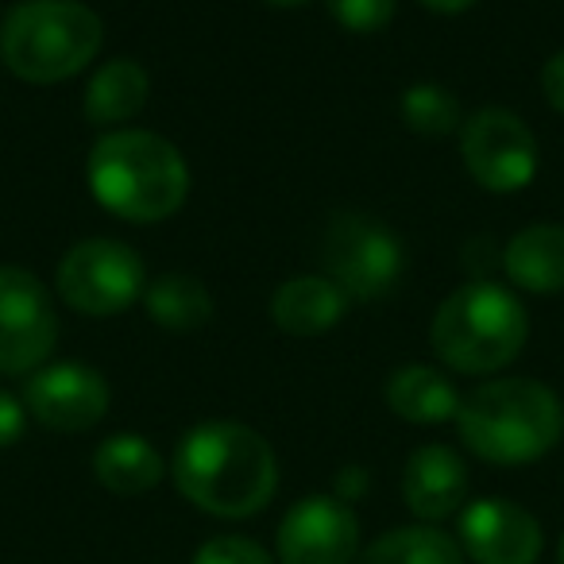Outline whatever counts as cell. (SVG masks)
I'll use <instances>...</instances> for the list:
<instances>
[{
	"instance_id": "16",
	"label": "cell",
	"mask_w": 564,
	"mask_h": 564,
	"mask_svg": "<svg viewBox=\"0 0 564 564\" xmlns=\"http://www.w3.org/2000/svg\"><path fill=\"white\" fill-rule=\"evenodd\" d=\"M502 271L518 291L556 294L564 291V225L518 228L502 248Z\"/></svg>"
},
{
	"instance_id": "20",
	"label": "cell",
	"mask_w": 564,
	"mask_h": 564,
	"mask_svg": "<svg viewBox=\"0 0 564 564\" xmlns=\"http://www.w3.org/2000/svg\"><path fill=\"white\" fill-rule=\"evenodd\" d=\"M356 564H468L456 538H448L441 525H394L368 549H360Z\"/></svg>"
},
{
	"instance_id": "1",
	"label": "cell",
	"mask_w": 564,
	"mask_h": 564,
	"mask_svg": "<svg viewBox=\"0 0 564 564\" xmlns=\"http://www.w3.org/2000/svg\"><path fill=\"white\" fill-rule=\"evenodd\" d=\"M174 487L213 518H251L279 491L271 441L243 422H202L182 433L171 460Z\"/></svg>"
},
{
	"instance_id": "28",
	"label": "cell",
	"mask_w": 564,
	"mask_h": 564,
	"mask_svg": "<svg viewBox=\"0 0 564 564\" xmlns=\"http://www.w3.org/2000/svg\"><path fill=\"white\" fill-rule=\"evenodd\" d=\"M263 4H271V9H302L310 0H263Z\"/></svg>"
},
{
	"instance_id": "13",
	"label": "cell",
	"mask_w": 564,
	"mask_h": 564,
	"mask_svg": "<svg viewBox=\"0 0 564 564\" xmlns=\"http://www.w3.org/2000/svg\"><path fill=\"white\" fill-rule=\"evenodd\" d=\"M402 499L417 522H445L468 502V464L448 445H422L402 468Z\"/></svg>"
},
{
	"instance_id": "8",
	"label": "cell",
	"mask_w": 564,
	"mask_h": 564,
	"mask_svg": "<svg viewBox=\"0 0 564 564\" xmlns=\"http://www.w3.org/2000/svg\"><path fill=\"white\" fill-rule=\"evenodd\" d=\"M58 345V306L28 267L0 263V376H32Z\"/></svg>"
},
{
	"instance_id": "11",
	"label": "cell",
	"mask_w": 564,
	"mask_h": 564,
	"mask_svg": "<svg viewBox=\"0 0 564 564\" xmlns=\"http://www.w3.org/2000/svg\"><path fill=\"white\" fill-rule=\"evenodd\" d=\"M109 379L82 360H55L32 371L24 406L51 433H86L109 414Z\"/></svg>"
},
{
	"instance_id": "19",
	"label": "cell",
	"mask_w": 564,
	"mask_h": 564,
	"mask_svg": "<svg viewBox=\"0 0 564 564\" xmlns=\"http://www.w3.org/2000/svg\"><path fill=\"white\" fill-rule=\"evenodd\" d=\"M143 310H148V317L159 329L189 333V329H202L213 317V294L197 274L166 271L155 282H148Z\"/></svg>"
},
{
	"instance_id": "29",
	"label": "cell",
	"mask_w": 564,
	"mask_h": 564,
	"mask_svg": "<svg viewBox=\"0 0 564 564\" xmlns=\"http://www.w3.org/2000/svg\"><path fill=\"white\" fill-rule=\"evenodd\" d=\"M556 564H564V533H561V545H556Z\"/></svg>"
},
{
	"instance_id": "24",
	"label": "cell",
	"mask_w": 564,
	"mask_h": 564,
	"mask_svg": "<svg viewBox=\"0 0 564 564\" xmlns=\"http://www.w3.org/2000/svg\"><path fill=\"white\" fill-rule=\"evenodd\" d=\"M28 417H32V414H28L24 399H17V394H9V391H0V448L17 445V441L24 437Z\"/></svg>"
},
{
	"instance_id": "22",
	"label": "cell",
	"mask_w": 564,
	"mask_h": 564,
	"mask_svg": "<svg viewBox=\"0 0 564 564\" xmlns=\"http://www.w3.org/2000/svg\"><path fill=\"white\" fill-rule=\"evenodd\" d=\"M333 24L352 35H379L391 28L399 0H325Z\"/></svg>"
},
{
	"instance_id": "9",
	"label": "cell",
	"mask_w": 564,
	"mask_h": 564,
	"mask_svg": "<svg viewBox=\"0 0 564 564\" xmlns=\"http://www.w3.org/2000/svg\"><path fill=\"white\" fill-rule=\"evenodd\" d=\"M460 159L487 194H518L538 174V135L518 112L487 105L460 124Z\"/></svg>"
},
{
	"instance_id": "3",
	"label": "cell",
	"mask_w": 564,
	"mask_h": 564,
	"mask_svg": "<svg viewBox=\"0 0 564 564\" xmlns=\"http://www.w3.org/2000/svg\"><path fill=\"white\" fill-rule=\"evenodd\" d=\"M460 445L476 460L522 468L549 456L564 437V402L541 379L499 376L468 391L456 410Z\"/></svg>"
},
{
	"instance_id": "12",
	"label": "cell",
	"mask_w": 564,
	"mask_h": 564,
	"mask_svg": "<svg viewBox=\"0 0 564 564\" xmlns=\"http://www.w3.org/2000/svg\"><path fill=\"white\" fill-rule=\"evenodd\" d=\"M456 545L471 564H538L545 533L514 499H476L460 510Z\"/></svg>"
},
{
	"instance_id": "15",
	"label": "cell",
	"mask_w": 564,
	"mask_h": 564,
	"mask_svg": "<svg viewBox=\"0 0 564 564\" xmlns=\"http://www.w3.org/2000/svg\"><path fill=\"white\" fill-rule=\"evenodd\" d=\"M151 78L135 58H109L94 70V78L86 82V97H82V112L94 128H128V120H135L148 105Z\"/></svg>"
},
{
	"instance_id": "27",
	"label": "cell",
	"mask_w": 564,
	"mask_h": 564,
	"mask_svg": "<svg viewBox=\"0 0 564 564\" xmlns=\"http://www.w3.org/2000/svg\"><path fill=\"white\" fill-rule=\"evenodd\" d=\"M422 4L430 12H441V17H456V12H468L479 0H422Z\"/></svg>"
},
{
	"instance_id": "17",
	"label": "cell",
	"mask_w": 564,
	"mask_h": 564,
	"mask_svg": "<svg viewBox=\"0 0 564 564\" xmlns=\"http://www.w3.org/2000/svg\"><path fill=\"white\" fill-rule=\"evenodd\" d=\"M464 394L453 387V379L441 368L430 364H406L387 379V406L391 414H399L402 422L414 425H441L456 422Z\"/></svg>"
},
{
	"instance_id": "21",
	"label": "cell",
	"mask_w": 564,
	"mask_h": 564,
	"mask_svg": "<svg viewBox=\"0 0 564 564\" xmlns=\"http://www.w3.org/2000/svg\"><path fill=\"white\" fill-rule=\"evenodd\" d=\"M399 112H402V124L417 135H453V132H460V124H464L456 94L437 86V82H417V86H410L399 101Z\"/></svg>"
},
{
	"instance_id": "7",
	"label": "cell",
	"mask_w": 564,
	"mask_h": 564,
	"mask_svg": "<svg viewBox=\"0 0 564 564\" xmlns=\"http://www.w3.org/2000/svg\"><path fill=\"white\" fill-rule=\"evenodd\" d=\"M325 274L348 302H379L406 274V243L383 220L364 213H337L325 228Z\"/></svg>"
},
{
	"instance_id": "26",
	"label": "cell",
	"mask_w": 564,
	"mask_h": 564,
	"mask_svg": "<svg viewBox=\"0 0 564 564\" xmlns=\"http://www.w3.org/2000/svg\"><path fill=\"white\" fill-rule=\"evenodd\" d=\"M364 491H368V468H360V464H345V468L333 476V495H337L340 502H348V507H352L356 499H364Z\"/></svg>"
},
{
	"instance_id": "6",
	"label": "cell",
	"mask_w": 564,
	"mask_h": 564,
	"mask_svg": "<svg viewBox=\"0 0 564 564\" xmlns=\"http://www.w3.org/2000/svg\"><path fill=\"white\" fill-rule=\"evenodd\" d=\"M55 291L82 317H117L143 302L148 267L124 240L89 236L58 259Z\"/></svg>"
},
{
	"instance_id": "2",
	"label": "cell",
	"mask_w": 564,
	"mask_h": 564,
	"mask_svg": "<svg viewBox=\"0 0 564 564\" xmlns=\"http://www.w3.org/2000/svg\"><path fill=\"white\" fill-rule=\"evenodd\" d=\"M89 194L128 225H159L189 197V166L166 135L148 128H117L89 148Z\"/></svg>"
},
{
	"instance_id": "4",
	"label": "cell",
	"mask_w": 564,
	"mask_h": 564,
	"mask_svg": "<svg viewBox=\"0 0 564 564\" xmlns=\"http://www.w3.org/2000/svg\"><path fill=\"white\" fill-rule=\"evenodd\" d=\"M530 314L507 286L471 279L456 286L430 322V348L460 376H495L522 356Z\"/></svg>"
},
{
	"instance_id": "23",
	"label": "cell",
	"mask_w": 564,
	"mask_h": 564,
	"mask_svg": "<svg viewBox=\"0 0 564 564\" xmlns=\"http://www.w3.org/2000/svg\"><path fill=\"white\" fill-rule=\"evenodd\" d=\"M194 564H279L259 541L243 538V533H220L197 545Z\"/></svg>"
},
{
	"instance_id": "5",
	"label": "cell",
	"mask_w": 564,
	"mask_h": 564,
	"mask_svg": "<svg viewBox=\"0 0 564 564\" xmlns=\"http://www.w3.org/2000/svg\"><path fill=\"white\" fill-rule=\"evenodd\" d=\"M105 43V24L82 0H24L0 24V63L32 86L82 74Z\"/></svg>"
},
{
	"instance_id": "25",
	"label": "cell",
	"mask_w": 564,
	"mask_h": 564,
	"mask_svg": "<svg viewBox=\"0 0 564 564\" xmlns=\"http://www.w3.org/2000/svg\"><path fill=\"white\" fill-rule=\"evenodd\" d=\"M541 94H545L549 109L564 117V51H556V55L541 66Z\"/></svg>"
},
{
	"instance_id": "10",
	"label": "cell",
	"mask_w": 564,
	"mask_h": 564,
	"mask_svg": "<svg viewBox=\"0 0 564 564\" xmlns=\"http://www.w3.org/2000/svg\"><path fill=\"white\" fill-rule=\"evenodd\" d=\"M274 556L279 564H356L360 518L337 495H306L282 514Z\"/></svg>"
},
{
	"instance_id": "14",
	"label": "cell",
	"mask_w": 564,
	"mask_h": 564,
	"mask_svg": "<svg viewBox=\"0 0 564 564\" xmlns=\"http://www.w3.org/2000/svg\"><path fill=\"white\" fill-rule=\"evenodd\" d=\"M348 294L329 274H294L271 294V322L286 337H322L345 317Z\"/></svg>"
},
{
	"instance_id": "18",
	"label": "cell",
	"mask_w": 564,
	"mask_h": 564,
	"mask_svg": "<svg viewBox=\"0 0 564 564\" xmlns=\"http://www.w3.org/2000/svg\"><path fill=\"white\" fill-rule=\"evenodd\" d=\"M166 464L159 448L140 433H112L97 445L94 476L112 495H148L159 487Z\"/></svg>"
}]
</instances>
